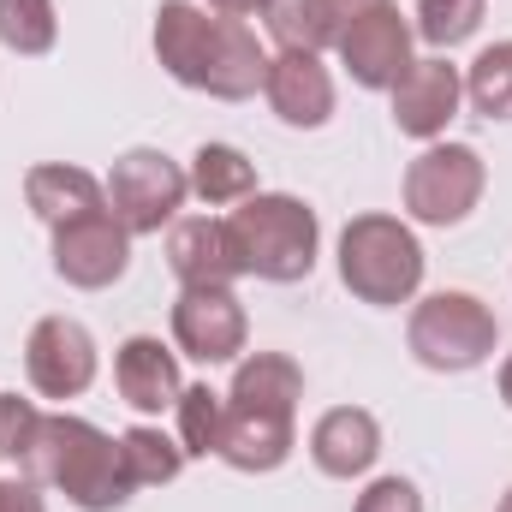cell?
Here are the masks:
<instances>
[{"instance_id": "obj_14", "label": "cell", "mask_w": 512, "mask_h": 512, "mask_svg": "<svg viewBox=\"0 0 512 512\" xmlns=\"http://www.w3.org/2000/svg\"><path fill=\"white\" fill-rule=\"evenodd\" d=\"M262 96H268V108L280 114V126H292V131H316V126L334 120V78H328L322 54L280 48V54L268 60Z\"/></svg>"}, {"instance_id": "obj_9", "label": "cell", "mask_w": 512, "mask_h": 512, "mask_svg": "<svg viewBox=\"0 0 512 512\" xmlns=\"http://www.w3.org/2000/svg\"><path fill=\"white\" fill-rule=\"evenodd\" d=\"M251 340V316L233 286H185L173 304V346L197 364H233Z\"/></svg>"}, {"instance_id": "obj_10", "label": "cell", "mask_w": 512, "mask_h": 512, "mask_svg": "<svg viewBox=\"0 0 512 512\" xmlns=\"http://www.w3.org/2000/svg\"><path fill=\"white\" fill-rule=\"evenodd\" d=\"M24 376L42 399H78L96 382V340L72 316H42L24 340Z\"/></svg>"}, {"instance_id": "obj_23", "label": "cell", "mask_w": 512, "mask_h": 512, "mask_svg": "<svg viewBox=\"0 0 512 512\" xmlns=\"http://www.w3.org/2000/svg\"><path fill=\"white\" fill-rule=\"evenodd\" d=\"M465 102L483 120H512V42H495L465 72Z\"/></svg>"}, {"instance_id": "obj_3", "label": "cell", "mask_w": 512, "mask_h": 512, "mask_svg": "<svg viewBox=\"0 0 512 512\" xmlns=\"http://www.w3.org/2000/svg\"><path fill=\"white\" fill-rule=\"evenodd\" d=\"M24 477L42 489H60L78 512H120L131 501L126 453L108 429L84 423V417H42L36 447L24 459Z\"/></svg>"}, {"instance_id": "obj_2", "label": "cell", "mask_w": 512, "mask_h": 512, "mask_svg": "<svg viewBox=\"0 0 512 512\" xmlns=\"http://www.w3.org/2000/svg\"><path fill=\"white\" fill-rule=\"evenodd\" d=\"M304 399V370L286 352H256L239 364L227 387V423H221V459L245 477L280 471L292 453V417Z\"/></svg>"}, {"instance_id": "obj_28", "label": "cell", "mask_w": 512, "mask_h": 512, "mask_svg": "<svg viewBox=\"0 0 512 512\" xmlns=\"http://www.w3.org/2000/svg\"><path fill=\"white\" fill-rule=\"evenodd\" d=\"M0 512H48V507H42L36 483L24 477V483H0Z\"/></svg>"}, {"instance_id": "obj_20", "label": "cell", "mask_w": 512, "mask_h": 512, "mask_svg": "<svg viewBox=\"0 0 512 512\" xmlns=\"http://www.w3.org/2000/svg\"><path fill=\"white\" fill-rule=\"evenodd\" d=\"M262 24H268V36L280 48H298V54H322V48L340 42L328 0H268L262 6Z\"/></svg>"}, {"instance_id": "obj_11", "label": "cell", "mask_w": 512, "mask_h": 512, "mask_svg": "<svg viewBox=\"0 0 512 512\" xmlns=\"http://www.w3.org/2000/svg\"><path fill=\"white\" fill-rule=\"evenodd\" d=\"M131 268V233L114 221V209H96L84 221L54 227V274L78 292H102Z\"/></svg>"}, {"instance_id": "obj_26", "label": "cell", "mask_w": 512, "mask_h": 512, "mask_svg": "<svg viewBox=\"0 0 512 512\" xmlns=\"http://www.w3.org/2000/svg\"><path fill=\"white\" fill-rule=\"evenodd\" d=\"M36 429H42V411L18 393H0V459L24 465L30 447H36Z\"/></svg>"}, {"instance_id": "obj_12", "label": "cell", "mask_w": 512, "mask_h": 512, "mask_svg": "<svg viewBox=\"0 0 512 512\" xmlns=\"http://www.w3.org/2000/svg\"><path fill=\"white\" fill-rule=\"evenodd\" d=\"M334 48H340V66L352 72L358 90H393L411 66V24L399 18L393 0H382L364 18H352Z\"/></svg>"}, {"instance_id": "obj_17", "label": "cell", "mask_w": 512, "mask_h": 512, "mask_svg": "<svg viewBox=\"0 0 512 512\" xmlns=\"http://www.w3.org/2000/svg\"><path fill=\"white\" fill-rule=\"evenodd\" d=\"M114 387H120V399H126L131 411H143V417L167 411V405L185 393L179 358H173L161 340H149V334H131L126 346L114 352Z\"/></svg>"}, {"instance_id": "obj_30", "label": "cell", "mask_w": 512, "mask_h": 512, "mask_svg": "<svg viewBox=\"0 0 512 512\" xmlns=\"http://www.w3.org/2000/svg\"><path fill=\"white\" fill-rule=\"evenodd\" d=\"M268 0H209V12H221V18H256Z\"/></svg>"}, {"instance_id": "obj_29", "label": "cell", "mask_w": 512, "mask_h": 512, "mask_svg": "<svg viewBox=\"0 0 512 512\" xmlns=\"http://www.w3.org/2000/svg\"><path fill=\"white\" fill-rule=\"evenodd\" d=\"M370 6H382V0H328V12H334V30H346L352 18H364Z\"/></svg>"}, {"instance_id": "obj_32", "label": "cell", "mask_w": 512, "mask_h": 512, "mask_svg": "<svg viewBox=\"0 0 512 512\" xmlns=\"http://www.w3.org/2000/svg\"><path fill=\"white\" fill-rule=\"evenodd\" d=\"M501 512H512V489H507V501H501Z\"/></svg>"}, {"instance_id": "obj_27", "label": "cell", "mask_w": 512, "mask_h": 512, "mask_svg": "<svg viewBox=\"0 0 512 512\" xmlns=\"http://www.w3.org/2000/svg\"><path fill=\"white\" fill-rule=\"evenodd\" d=\"M358 512H423V495L405 477H382V483H370L358 495Z\"/></svg>"}, {"instance_id": "obj_24", "label": "cell", "mask_w": 512, "mask_h": 512, "mask_svg": "<svg viewBox=\"0 0 512 512\" xmlns=\"http://www.w3.org/2000/svg\"><path fill=\"white\" fill-rule=\"evenodd\" d=\"M60 36L54 0H0V42L12 54H48Z\"/></svg>"}, {"instance_id": "obj_16", "label": "cell", "mask_w": 512, "mask_h": 512, "mask_svg": "<svg viewBox=\"0 0 512 512\" xmlns=\"http://www.w3.org/2000/svg\"><path fill=\"white\" fill-rule=\"evenodd\" d=\"M167 268L179 274V286H233L245 274L227 221H215V215L173 221V233H167Z\"/></svg>"}, {"instance_id": "obj_1", "label": "cell", "mask_w": 512, "mask_h": 512, "mask_svg": "<svg viewBox=\"0 0 512 512\" xmlns=\"http://www.w3.org/2000/svg\"><path fill=\"white\" fill-rule=\"evenodd\" d=\"M155 60L173 84L203 90L215 102H245L268 78V54L245 18H221L191 0H161L155 12Z\"/></svg>"}, {"instance_id": "obj_7", "label": "cell", "mask_w": 512, "mask_h": 512, "mask_svg": "<svg viewBox=\"0 0 512 512\" xmlns=\"http://www.w3.org/2000/svg\"><path fill=\"white\" fill-rule=\"evenodd\" d=\"M483 185H489V167L471 143H429L405 167V209L423 227H459L483 203Z\"/></svg>"}, {"instance_id": "obj_18", "label": "cell", "mask_w": 512, "mask_h": 512, "mask_svg": "<svg viewBox=\"0 0 512 512\" xmlns=\"http://www.w3.org/2000/svg\"><path fill=\"white\" fill-rule=\"evenodd\" d=\"M24 197H30V209H36L48 227H66V221H84V215L108 209L102 179L84 173V167H66V161H42V167H30V173H24Z\"/></svg>"}, {"instance_id": "obj_8", "label": "cell", "mask_w": 512, "mask_h": 512, "mask_svg": "<svg viewBox=\"0 0 512 512\" xmlns=\"http://www.w3.org/2000/svg\"><path fill=\"white\" fill-rule=\"evenodd\" d=\"M102 191H108L114 221L137 239V233H161L179 215V203L191 197V173L179 161H167L161 149H126Z\"/></svg>"}, {"instance_id": "obj_21", "label": "cell", "mask_w": 512, "mask_h": 512, "mask_svg": "<svg viewBox=\"0 0 512 512\" xmlns=\"http://www.w3.org/2000/svg\"><path fill=\"white\" fill-rule=\"evenodd\" d=\"M120 453H126L131 489H161V483H173V477L185 471V447L167 441V435L149 429V423H137V429L120 435Z\"/></svg>"}, {"instance_id": "obj_19", "label": "cell", "mask_w": 512, "mask_h": 512, "mask_svg": "<svg viewBox=\"0 0 512 512\" xmlns=\"http://www.w3.org/2000/svg\"><path fill=\"white\" fill-rule=\"evenodd\" d=\"M191 191L209 203V209H227V203H245L256 197V167L245 149L233 143H203L191 155Z\"/></svg>"}, {"instance_id": "obj_22", "label": "cell", "mask_w": 512, "mask_h": 512, "mask_svg": "<svg viewBox=\"0 0 512 512\" xmlns=\"http://www.w3.org/2000/svg\"><path fill=\"white\" fill-rule=\"evenodd\" d=\"M173 411H179V447H185V459H209V453H221L227 393H215V387H185V393L173 399Z\"/></svg>"}, {"instance_id": "obj_13", "label": "cell", "mask_w": 512, "mask_h": 512, "mask_svg": "<svg viewBox=\"0 0 512 512\" xmlns=\"http://www.w3.org/2000/svg\"><path fill=\"white\" fill-rule=\"evenodd\" d=\"M459 102H465V78L459 66H447L441 54L429 60H411L405 78L393 84V126L417 143H435L441 131L459 120Z\"/></svg>"}, {"instance_id": "obj_5", "label": "cell", "mask_w": 512, "mask_h": 512, "mask_svg": "<svg viewBox=\"0 0 512 512\" xmlns=\"http://www.w3.org/2000/svg\"><path fill=\"white\" fill-rule=\"evenodd\" d=\"M340 280L352 298L393 310V304H411L417 286H423V245L405 221L393 215H358L346 221L340 233Z\"/></svg>"}, {"instance_id": "obj_31", "label": "cell", "mask_w": 512, "mask_h": 512, "mask_svg": "<svg viewBox=\"0 0 512 512\" xmlns=\"http://www.w3.org/2000/svg\"><path fill=\"white\" fill-rule=\"evenodd\" d=\"M501 399H507V405H512V358H507V364H501Z\"/></svg>"}, {"instance_id": "obj_25", "label": "cell", "mask_w": 512, "mask_h": 512, "mask_svg": "<svg viewBox=\"0 0 512 512\" xmlns=\"http://www.w3.org/2000/svg\"><path fill=\"white\" fill-rule=\"evenodd\" d=\"M489 0H417V36L429 48H459L477 36Z\"/></svg>"}, {"instance_id": "obj_6", "label": "cell", "mask_w": 512, "mask_h": 512, "mask_svg": "<svg viewBox=\"0 0 512 512\" xmlns=\"http://www.w3.org/2000/svg\"><path fill=\"white\" fill-rule=\"evenodd\" d=\"M405 340H411V358H417L423 370L465 376V370L489 364V352H495V340H501V322H495V310H489L483 298H471V292H435V298H423V304L411 310Z\"/></svg>"}, {"instance_id": "obj_15", "label": "cell", "mask_w": 512, "mask_h": 512, "mask_svg": "<svg viewBox=\"0 0 512 512\" xmlns=\"http://www.w3.org/2000/svg\"><path fill=\"white\" fill-rule=\"evenodd\" d=\"M310 459H316L322 477L352 483V477H364V471L382 459V423H376L364 405H334V411H322L316 429H310Z\"/></svg>"}, {"instance_id": "obj_4", "label": "cell", "mask_w": 512, "mask_h": 512, "mask_svg": "<svg viewBox=\"0 0 512 512\" xmlns=\"http://www.w3.org/2000/svg\"><path fill=\"white\" fill-rule=\"evenodd\" d=\"M227 233H233V251L245 262V274L274 280V286L304 280L316 268V245H322L316 209L298 203V197H286V191H256V197H245L227 215Z\"/></svg>"}]
</instances>
